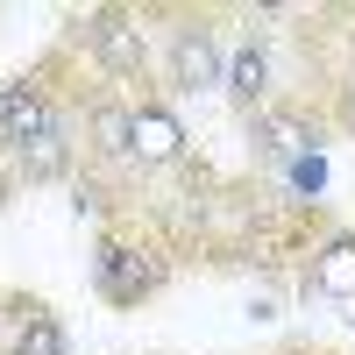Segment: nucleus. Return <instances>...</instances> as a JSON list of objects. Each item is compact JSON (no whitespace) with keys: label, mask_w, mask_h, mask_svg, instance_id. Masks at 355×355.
<instances>
[{"label":"nucleus","mask_w":355,"mask_h":355,"mask_svg":"<svg viewBox=\"0 0 355 355\" xmlns=\"http://www.w3.org/2000/svg\"><path fill=\"white\" fill-rule=\"evenodd\" d=\"M71 71V50L57 43L36 71L0 85V157H8V185H64L85 171V114L93 93L85 78L57 85Z\"/></svg>","instance_id":"f257e3e1"},{"label":"nucleus","mask_w":355,"mask_h":355,"mask_svg":"<svg viewBox=\"0 0 355 355\" xmlns=\"http://www.w3.org/2000/svg\"><path fill=\"white\" fill-rule=\"evenodd\" d=\"M171 270H178L171 242H157V234H142L128 220H107L93 234V291H100V306H114V313H142L150 299H164Z\"/></svg>","instance_id":"f03ea898"},{"label":"nucleus","mask_w":355,"mask_h":355,"mask_svg":"<svg viewBox=\"0 0 355 355\" xmlns=\"http://www.w3.org/2000/svg\"><path fill=\"white\" fill-rule=\"evenodd\" d=\"M71 57H85V71L100 85H128V93H150V28L135 8H85L71 15Z\"/></svg>","instance_id":"7ed1b4c3"},{"label":"nucleus","mask_w":355,"mask_h":355,"mask_svg":"<svg viewBox=\"0 0 355 355\" xmlns=\"http://www.w3.org/2000/svg\"><path fill=\"white\" fill-rule=\"evenodd\" d=\"M214 85H227V50H220L214 15H192V8L171 15V28H164V93L199 100Z\"/></svg>","instance_id":"20e7f679"},{"label":"nucleus","mask_w":355,"mask_h":355,"mask_svg":"<svg viewBox=\"0 0 355 355\" xmlns=\"http://www.w3.org/2000/svg\"><path fill=\"white\" fill-rule=\"evenodd\" d=\"M192 157V135L185 121H178V107L164 85H150V93H135V171L157 178V171H178Z\"/></svg>","instance_id":"39448f33"},{"label":"nucleus","mask_w":355,"mask_h":355,"mask_svg":"<svg viewBox=\"0 0 355 355\" xmlns=\"http://www.w3.org/2000/svg\"><path fill=\"white\" fill-rule=\"evenodd\" d=\"M85 171H135V93H93Z\"/></svg>","instance_id":"423d86ee"},{"label":"nucleus","mask_w":355,"mask_h":355,"mask_svg":"<svg viewBox=\"0 0 355 355\" xmlns=\"http://www.w3.org/2000/svg\"><path fill=\"white\" fill-rule=\"evenodd\" d=\"M0 306H8V348L0 355H71V334H64V320L50 313V299H36V291H0Z\"/></svg>","instance_id":"0eeeda50"},{"label":"nucleus","mask_w":355,"mask_h":355,"mask_svg":"<svg viewBox=\"0 0 355 355\" xmlns=\"http://www.w3.org/2000/svg\"><path fill=\"white\" fill-rule=\"evenodd\" d=\"M227 93H234V107L242 114H263V107H277L284 93H277V64H270V36H249L227 50Z\"/></svg>","instance_id":"6e6552de"},{"label":"nucleus","mask_w":355,"mask_h":355,"mask_svg":"<svg viewBox=\"0 0 355 355\" xmlns=\"http://www.w3.org/2000/svg\"><path fill=\"white\" fill-rule=\"evenodd\" d=\"M306 291L313 299H355V234L334 227V234H320L313 256H306Z\"/></svg>","instance_id":"1a4fd4ad"},{"label":"nucleus","mask_w":355,"mask_h":355,"mask_svg":"<svg viewBox=\"0 0 355 355\" xmlns=\"http://www.w3.org/2000/svg\"><path fill=\"white\" fill-rule=\"evenodd\" d=\"M327 93H334V121L355 135V57L341 64V85H327Z\"/></svg>","instance_id":"9d476101"}]
</instances>
